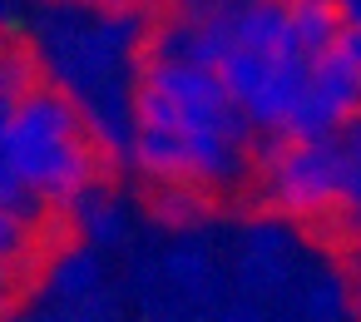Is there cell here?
<instances>
[{
  "label": "cell",
  "mask_w": 361,
  "mask_h": 322,
  "mask_svg": "<svg viewBox=\"0 0 361 322\" xmlns=\"http://www.w3.org/2000/svg\"><path fill=\"white\" fill-rule=\"evenodd\" d=\"M50 287L70 302H90L94 287H99V258L90 248H65L50 268Z\"/></svg>",
  "instance_id": "5b68a950"
},
{
  "label": "cell",
  "mask_w": 361,
  "mask_h": 322,
  "mask_svg": "<svg viewBox=\"0 0 361 322\" xmlns=\"http://www.w3.org/2000/svg\"><path fill=\"white\" fill-rule=\"evenodd\" d=\"M341 11H346L351 25H361V0H341Z\"/></svg>",
  "instance_id": "5bb4252c"
},
{
  "label": "cell",
  "mask_w": 361,
  "mask_h": 322,
  "mask_svg": "<svg viewBox=\"0 0 361 322\" xmlns=\"http://www.w3.org/2000/svg\"><path fill=\"white\" fill-rule=\"evenodd\" d=\"M198 218H208V193L203 189L164 184L154 193V223H164V228H193Z\"/></svg>",
  "instance_id": "8992f818"
},
{
  "label": "cell",
  "mask_w": 361,
  "mask_h": 322,
  "mask_svg": "<svg viewBox=\"0 0 361 322\" xmlns=\"http://www.w3.org/2000/svg\"><path fill=\"white\" fill-rule=\"evenodd\" d=\"M164 273H169L173 282L198 287V282L208 278V253H203V248H173V253H169V263H164Z\"/></svg>",
  "instance_id": "7c38bea8"
},
{
  "label": "cell",
  "mask_w": 361,
  "mask_h": 322,
  "mask_svg": "<svg viewBox=\"0 0 361 322\" xmlns=\"http://www.w3.org/2000/svg\"><path fill=\"white\" fill-rule=\"evenodd\" d=\"M282 6H287V25L307 55H322L336 40V30L346 25L341 0H282Z\"/></svg>",
  "instance_id": "277c9868"
},
{
  "label": "cell",
  "mask_w": 361,
  "mask_h": 322,
  "mask_svg": "<svg viewBox=\"0 0 361 322\" xmlns=\"http://www.w3.org/2000/svg\"><path fill=\"white\" fill-rule=\"evenodd\" d=\"M223 322H262V317H257L252 307H228V312H223Z\"/></svg>",
  "instance_id": "4fadbf2b"
},
{
  "label": "cell",
  "mask_w": 361,
  "mask_h": 322,
  "mask_svg": "<svg viewBox=\"0 0 361 322\" xmlns=\"http://www.w3.org/2000/svg\"><path fill=\"white\" fill-rule=\"evenodd\" d=\"M252 169H257V193L272 213L282 218H331L341 213V193H346V154L341 139H282L267 134L252 149Z\"/></svg>",
  "instance_id": "7a4b0ae2"
},
{
  "label": "cell",
  "mask_w": 361,
  "mask_h": 322,
  "mask_svg": "<svg viewBox=\"0 0 361 322\" xmlns=\"http://www.w3.org/2000/svg\"><path fill=\"white\" fill-rule=\"evenodd\" d=\"M134 85L164 95V100L178 109L183 129H213V134H223V139H233V144H252L247 114L228 100V90H223V80H218L213 70H198V65H188V60L144 55Z\"/></svg>",
  "instance_id": "3957f363"
},
{
  "label": "cell",
  "mask_w": 361,
  "mask_h": 322,
  "mask_svg": "<svg viewBox=\"0 0 361 322\" xmlns=\"http://www.w3.org/2000/svg\"><path fill=\"white\" fill-rule=\"evenodd\" d=\"M341 312H346L341 282H336V278H317V282L307 287V317H312V322H341Z\"/></svg>",
  "instance_id": "8fae6325"
},
{
  "label": "cell",
  "mask_w": 361,
  "mask_h": 322,
  "mask_svg": "<svg viewBox=\"0 0 361 322\" xmlns=\"http://www.w3.org/2000/svg\"><path fill=\"white\" fill-rule=\"evenodd\" d=\"M233 11H243V0H169V16L183 25H213L228 20Z\"/></svg>",
  "instance_id": "30bf717a"
},
{
  "label": "cell",
  "mask_w": 361,
  "mask_h": 322,
  "mask_svg": "<svg viewBox=\"0 0 361 322\" xmlns=\"http://www.w3.org/2000/svg\"><path fill=\"white\" fill-rule=\"evenodd\" d=\"M0 159L50 208H75L85 193H94L104 174V154L90 144L85 114L75 95L60 85H40L16 105L6 134H0Z\"/></svg>",
  "instance_id": "6da1fadb"
},
{
  "label": "cell",
  "mask_w": 361,
  "mask_h": 322,
  "mask_svg": "<svg viewBox=\"0 0 361 322\" xmlns=\"http://www.w3.org/2000/svg\"><path fill=\"white\" fill-rule=\"evenodd\" d=\"M70 213L80 218V228H85V238H90V243H114V238L124 233V213H119L99 189H94V193H85Z\"/></svg>",
  "instance_id": "52a82bcc"
},
{
  "label": "cell",
  "mask_w": 361,
  "mask_h": 322,
  "mask_svg": "<svg viewBox=\"0 0 361 322\" xmlns=\"http://www.w3.org/2000/svg\"><path fill=\"white\" fill-rule=\"evenodd\" d=\"M149 322H159V317H149Z\"/></svg>",
  "instance_id": "e0dca14e"
},
{
  "label": "cell",
  "mask_w": 361,
  "mask_h": 322,
  "mask_svg": "<svg viewBox=\"0 0 361 322\" xmlns=\"http://www.w3.org/2000/svg\"><path fill=\"white\" fill-rule=\"evenodd\" d=\"M351 273L361 278V238H356V248H351Z\"/></svg>",
  "instance_id": "2e32d148"
},
{
  "label": "cell",
  "mask_w": 361,
  "mask_h": 322,
  "mask_svg": "<svg viewBox=\"0 0 361 322\" xmlns=\"http://www.w3.org/2000/svg\"><path fill=\"white\" fill-rule=\"evenodd\" d=\"M341 154H346V193H341V218L351 228H361V114L336 134Z\"/></svg>",
  "instance_id": "ba28073f"
},
{
  "label": "cell",
  "mask_w": 361,
  "mask_h": 322,
  "mask_svg": "<svg viewBox=\"0 0 361 322\" xmlns=\"http://www.w3.org/2000/svg\"><path fill=\"white\" fill-rule=\"evenodd\" d=\"M80 6H99V11H124L129 0H80Z\"/></svg>",
  "instance_id": "9a60e30c"
},
{
  "label": "cell",
  "mask_w": 361,
  "mask_h": 322,
  "mask_svg": "<svg viewBox=\"0 0 361 322\" xmlns=\"http://www.w3.org/2000/svg\"><path fill=\"white\" fill-rule=\"evenodd\" d=\"M0 208L6 213H20V218H30V223H40V213H45V203L25 189V179L0 159Z\"/></svg>",
  "instance_id": "9c48e42d"
}]
</instances>
